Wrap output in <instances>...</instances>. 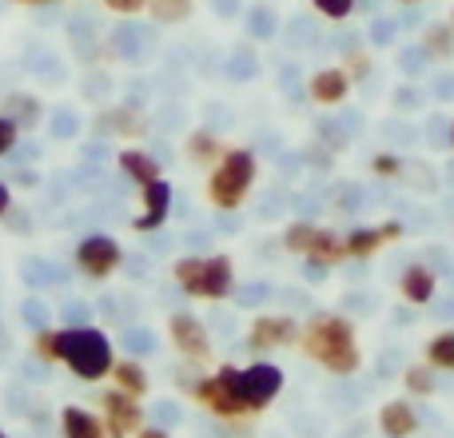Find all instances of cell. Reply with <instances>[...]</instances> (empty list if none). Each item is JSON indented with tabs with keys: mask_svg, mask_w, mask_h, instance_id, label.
I'll list each match as a JSON object with an SVG mask.
<instances>
[{
	"mask_svg": "<svg viewBox=\"0 0 454 438\" xmlns=\"http://www.w3.org/2000/svg\"><path fill=\"white\" fill-rule=\"evenodd\" d=\"M299 347L331 375H355L363 363L359 343H355V323L335 311L311 315L307 327H299Z\"/></svg>",
	"mask_w": 454,
	"mask_h": 438,
	"instance_id": "6da1fadb",
	"label": "cell"
},
{
	"mask_svg": "<svg viewBox=\"0 0 454 438\" xmlns=\"http://www.w3.org/2000/svg\"><path fill=\"white\" fill-rule=\"evenodd\" d=\"M52 355L76 379H84V383H96V379L112 375V363H116L108 335H104L100 327H92V323H76V327L52 331Z\"/></svg>",
	"mask_w": 454,
	"mask_h": 438,
	"instance_id": "7a4b0ae2",
	"label": "cell"
},
{
	"mask_svg": "<svg viewBox=\"0 0 454 438\" xmlns=\"http://www.w3.org/2000/svg\"><path fill=\"white\" fill-rule=\"evenodd\" d=\"M172 275L180 283L184 295L192 299H227L235 287V267L227 255H188V259H176Z\"/></svg>",
	"mask_w": 454,
	"mask_h": 438,
	"instance_id": "3957f363",
	"label": "cell"
},
{
	"mask_svg": "<svg viewBox=\"0 0 454 438\" xmlns=\"http://www.w3.org/2000/svg\"><path fill=\"white\" fill-rule=\"evenodd\" d=\"M251 184H255V156L243 148H227L223 160L215 164V172L207 176V199L220 212H231V207L243 204Z\"/></svg>",
	"mask_w": 454,
	"mask_h": 438,
	"instance_id": "277c9868",
	"label": "cell"
},
{
	"mask_svg": "<svg viewBox=\"0 0 454 438\" xmlns=\"http://www.w3.org/2000/svg\"><path fill=\"white\" fill-rule=\"evenodd\" d=\"M235 379H239V371H235L231 363H223L215 375L196 379V383H192V395H196V399L204 403L212 415H220V418H239V415H247V407H243L239 391H235Z\"/></svg>",
	"mask_w": 454,
	"mask_h": 438,
	"instance_id": "5b68a950",
	"label": "cell"
},
{
	"mask_svg": "<svg viewBox=\"0 0 454 438\" xmlns=\"http://www.w3.org/2000/svg\"><path fill=\"white\" fill-rule=\"evenodd\" d=\"M235 391H239L247 411H263V407H271L275 395L283 391V371L275 367V363H251V367L239 371Z\"/></svg>",
	"mask_w": 454,
	"mask_h": 438,
	"instance_id": "8992f818",
	"label": "cell"
},
{
	"mask_svg": "<svg viewBox=\"0 0 454 438\" xmlns=\"http://www.w3.org/2000/svg\"><path fill=\"white\" fill-rule=\"evenodd\" d=\"M120 263H124V247H120L112 235L88 231L84 239L76 243V267L88 275V279H108Z\"/></svg>",
	"mask_w": 454,
	"mask_h": 438,
	"instance_id": "52a82bcc",
	"label": "cell"
},
{
	"mask_svg": "<svg viewBox=\"0 0 454 438\" xmlns=\"http://www.w3.org/2000/svg\"><path fill=\"white\" fill-rule=\"evenodd\" d=\"M168 331H172V347L184 355L188 363H204L212 355V339H207V327L196 319L192 311H176L168 319Z\"/></svg>",
	"mask_w": 454,
	"mask_h": 438,
	"instance_id": "ba28073f",
	"label": "cell"
},
{
	"mask_svg": "<svg viewBox=\"0 0 454 438\" xmlns=\"http://www.w3.org/2000/svg\"><path fill=\"white\" fill-rule=\"evenodd\" d=\"M299 343V323L291 315H259L247 331V347L255 355L275 351V347H291Z\"/></svg>",
	"mask_w": 454,
	"mask_h": 438,
	"instance_id": "9c48e42d",
	"label": "cell"
},
{
	"mask_svg": "<svg viewBox=\"0 0 454 438\" xmlns=\"http://www.w3.org/2000/svg\"><path fill=\"white\" fill-rule=\"evenodd\" d=\"M168 215H172V184L160 176L156 184H148L144 188V215H136V231H160V227L168 223Z\"/></svg>",
	"mask_w": 454,
	"mask_h": 438,
	"instance_id": "30bf717a",
	"label": "cell"
},
{
	"mask_svg": "<svg viewBox=\"0 0 454 438\" xmlns=\"http://www.w3.org/2000/svg\"><path fill=\"white\" fill-rule=\"evenodd\" d=\"M104 415H108V426L116 438L140 431V423H144V411H140V403H136V395H124V391L104 395Z\"/></svg>",
	"mask_w": 454,
	"mask_h": 438,
	"instance_id": "8fae6325",
	"label": "cell"
},
{
	"mask_svg": "<svg viewBox=\"0 0 454 438\" xmlns=\"http://www.w3.org/2000/svg\"><path fill=\"white\" fill-rule=\"evenodd\" d=\"M403 235V227L399 223H383V227H351V231L343 235V247H347V255L351 259H371L383 243H391V239H399Z\"/></svg>",
	"mask_w": 454,
	"mask_h": 438,
	"instance_id": "7c38bea8",
	"label": "cell"
},
{
	"mask_svg": "<svg viewBox=\"0 0 454 438\" xmlns=\"http://www.w3.org/2000/svg\"><path fill=\"white\" fill-rule=\"evenodd\" d=\"M347 92H351V76H347L343 68H319L311 76V100L319 104V108H335V104H343Z\"/></svg>",
	"mask_w": 454,
	"mask_h": 438,
	"instance_id": "4fadbf2b",
	"label": "cell"
},
{
	"mask_svg": "<svg viewBox=\"0 0 454 438\" xmlns=\"http://www.w3.org/2000/svg\"><path fill=\"white\" fill-rule=\"evenodd\" d=\"M379 426H383V434H391V438H407V434L419 431V415L407 399H391V403H383V411H379Z\"/></svg>",
	"mask_w": 454,
	"mask_h": 438,
	"instance_id": "5bb4252c",
	"label": "cell"
},
{
	"mask_svg": "<svg viewBox=\"0 0 454 438\" xmlns=\"http://www.w3.org/2000/svg\"><path fill=\"white\" fill-rule=\"evenodd\" d=\"M307 259H311V267H335V263H343V259H347L343 235L327 231V227H315L311 247H307Z\"/></svg>",
	"mask_w": 454,
	"mask_h": 438,
	"instance_id": "9a60e30c",
	"label": "cell"
},
{
	"mask_svg": "<svg viewBox=\"0 0 454 438\" xmlns=\"http://www.w3.org/2000/svg\"><path fill=\"white\" fill-rule=\"evenodd\" d=\"M399 295L407 299V303H415V307L431 303V299H434V275H431V267L411 263L407 271H403V279H399Z\"/></svg>",
	"mask_w": 454,
	"mask_h": 438,
	"instance_id": "2e32d148",
	"label": "cell"
},
{
	"mask_svg": "<svg viewBox=\"0 0 454 438\" xmlns=\"http://www.w3.org/2000/svg\"><path fill=\"white\" fill-rule=\"evenodd\" d=\"M120 172L128 176V180H136L140 188H148V184H156L160 180V160L152 156V152H140V148H128V152H120Z\"/></svg>",
	"mask_w": 454,
	"mask_h": 438,
	"instance_id": "e0dca14e",
	"label": "cell"
},
{
	"mask_svg": "<svg viewBox=\"0 0 454 438\" xmlns=\"http://www.w3.org/2000/svg\"><path fill=\"white\" fill-rule=\"evenodd\" d=\"M60 431H64V438H104V423L84 407H64Z\"/></svg>",
	"mask_w": 454,
	"mask_h": 438,
	"instance_id": "ac0fdd59",
	"label": "cell"
},
{
	"mask_svg": "<svg viewBox=\"0 0 454 438\" xmlns=\"http://www.w3.org/2000/svg\"><path fill=\"white\" fill-rule=\"evenodd\" d=\"M112 379H116V387L124 395H148V371L140 367L136 359H120V363H112Z\"/></svg>",
	"mask_w": 454,
	"mask_h": 438,
	"instance_id": "d6986e66",
	"label": "cell"
},
{
	"mask_svg": "<svg viewBox=\"0 0 454 438\" xmlns=\"http://www.w3.org/2000/svg\"><path fill=\"white\" fill-rule=\"evenodd\" d=\"M223 152L227 148L215 140L212 132H192L188 136V160H192V164H220Z\"/></svg>",
	"mask_w": 454,
	"mask_h": 438,
	"instance_id": "ffe728a7",
	"label": "cell"
},
{
	"mask_svg": "<svg viewBox=\"0 0 454 438\" xmlns=\"http://www.w3.org/2000/svg\"><path fill=\"white\" fill-rule=\"evenodd\" d=\"M423 52L431 56V60H450L454 56V28L450 24H431V28L423 32Z\"/></svg>",
	"mask_w": 454,
	"mask_h": 438,
	"instance_id": "44dd1931",
	"label": "cell"
},
{
	"mask_svg": "<svg viewBox=\"0 0 454 438\" xmlns=\"http://www.w3.org/2000/svg\"><path fill=\"white\" fill-rule=\"evenodd\" d=\"M427 367L454 371V331H439V335L427 343Z\"/></svg>",
	"mask_w": 454,
	"mask_h": 438,
	"instance_id": "7402d4cb",
	"label": "cell"
},
{
	"mask_svg": "<svg viewBox=\"0 0 454 438\" xmlns=\"http://www.w3.org/2000/svg\"><path fill=\"white\" fill-rule=\"evenodd\" d=\"M0 116L16 120V128H20V124H36V120H40V100H36V96L16 92V96H8V100H4V112H0Z\"/></svg>",
	"mask_w": 454,
	"mask_h": 438,
	"instance_id": "603a6c76",
	"label": "cell"
},
{
	"mask_svg": "<svg viewBox=\"0 0 454 438\" xmlns=\"http://www.w3.org/2000/svg\"><path fill=\"white\" fill-rule=\"evenodd\" d=\"M403 383H407V391L411 395H434V375H431V367L427 363H419V367H411L407 375H403Z\"/></svg>",
	"mask_w": 454,
	"mask_h": 438,
	"instance_id": "cb8c5ba5",
	"label": "cell"
},
{
	"mask_svg": "<svg viewBox=\"0 0 454 438\" xmlns=\"http://www.w3.org/2000/svg\"><path fill=\"white\" fill-rule=\"evenodd\" d=\"M311 235H315L311 223H291L287 231H283V247L295 251V255H307V247H311Z\"/></svg>",
	"mask_w": 454,
	"mask_h": 438,
	"instance_id": "d4e9b609",
	"label": "cell"
},
{
	"mask_svg": "<svg viewBox=\"0 0 454 438\" xmlns=\"http://www.w3.org/2000/svg\"><path fill=\"white\" fill-rule=\"evenodd\" d=\"M20 319L28 323V331H48V327H52V315H48V307L40 303V299H24Z\"/></svg>",
	"mask_w": 454,
	"mask_h": 438,
	"instance_id": "484cf974",
	"label": "cell"
},
{
	"mask_svg": "<svg viewBox=\"0 0 454 438\" xmlns=\"http://www.w3.org/2000/svg\"><path fill=\"white\" fill-rule=\"evenodd\" d=\"M124 347L132 355H152L156 351V335H152L148 327H128L124 331Z\"/></svg>",
	"mask_w": 454,
	"mask_h": 438,
	"instance_id": "4316f807",
	"label": "cell"
},
{
	"mask_svg": "<svg viewBox=\"0 0 454 438\" xmlns=\"http://www.w3.org/2000/svg\"><path fill=\"white\" fill-rule=\"evenodd\" d=\"M152 12L160 20H184L192 12V0H152Z\"/></svg>",
	"mask_w": 454,
	"mask_h": 438,
	"instance_id": "83f0119b",
	"label": "cell"
},
{
	"mask_svg": "<svg viewBox=\"0 0 454 438\" xmlns=\"http://www.w3.org/2000/svg\"><path fill=\"white\" fill-rule=\"evenodd\" d=\"M315 12L327 16V20H347L355 12V0H311Z\"/></svg>",
	"mask_w": 454,
	"mask_h": 438,
	"instance_id": "f1b7e54d",
	"label": "cell"
},
{
	"mask_svg": "<svg viewBox=\"0 0 454 438\" xmlns=\"http://www.w3.org/2000/svg\"><path fill=\"white\" fill-rule=\"evenodd\" d=\"M16 140H20V128H16V120L0 116V160L12 156V152H16Z\"/></svg>",
	"mask_w": 454,
	"mask_h": 438,
	"instance_id": "f546056e",
	"label": "cell"
},
{
	"mask_svg": "<svg viewBox=\"0 0 454 438\" xmlns=\"http://www.w3.org/2000/svg\"><path fill=\"white\" fill-rule=\"evenodd\" d=\"M76 132V116L72 112H56L52 116V136H72Z\"/></svg>",
	"mask_w": 454,
	"mask_h": 438,
	"instance_id": "4dcf8cb0",
	"label": "cell"
},
{
	"mask_svg": "<svg viewBox=\"0 0 454 438\" xmlns=\"http://www.w3.org/2000/svg\"><path fill=\"white\" fill-rule=\"evenodd\" d=\"M104 4H108L112 12H120V16H136V12H144L148 0H104Z\"/></svg>",
	"mask_w": 454,
	"mask_h": 438,
	"instance_id": "1f68e13d",
	"label": "cell"
},
{
	"mask_svg": "<svg viewBox=\"0 0 454 438\" xmlns=\"http://www.w3.org/2000/svg\"><path fill=\"white\" fill-rule=\"evenodd\" d=\"M371 168H375L379 176H395L403 164H399V156H375V160H371Z\"/></svg>",
	"mask_w": 454,
	"mask_h": 438,
	"instance_id": "d6a6232c",
	"label": "cell"
},
{
	"mask_svg": "<svg viewBox=\"0 0 454 438\" xmlns=\"http://www.w3.org/2000/svg\"><path fill=\"white\" fill-rule=\"evenodd\" d=\"M8 207H12V192H8V184L0 180V219L8 215Z\"/></svg>",
	"mask_w": 454,
	"mask_h": 438,
	"instance_id": "836d02e7",
	"label": "cell"
},
{
	"mask_svg": "<svg viewBox=\"0 0 454 438\" xmlns=\"http://www.w3.org/2000/svg\"><path fill=\"white\" fill-rule=\"evenodd\" d=\"M84 315H88L84 303H72V307H68V319H84Z\"/></svg>",
	"mask_w": 454,
	"mask_h": 438,
	"instance_id": "e575fe53",
	"label": "cell"
},
{
	"mask_svg": "<svg viewBox=\"0 0 454 438\" xmlns=\"http://www.w3.org/2000/svg\"><path fill=\"white\" fill-rule=\"evenodd\" d=\"M136 438H168V431H160V426H148V431H140Z\"/></svg>",
	"mask_w": 454,
	"mask_h": 438,
	"instance_id": "d590c367",
	"label": "cell"
},
{
	"mask_svg": "<svg viewBox=\"0 0 454 438\" xmlns=\"http://www.w3.org/2000/svg\"><path fill=\"white\" fill-rule=\"evenodd\" d=\"M16 4H40V0H16Z\"/></svg>",
	"mask_w": 454,
	"mask_h": 438,
	"instance_id": "8d00e7d4",
	"label": "cell"
},
{
	"mask_svg": "<svg viewBox=\"0 0 454 438\" xmlns=\"http://www.w3.org/2000/svg\"><path fill=\"white\" fill-rule=\"evenodd\" d=\"M399 4H419V0H399Z\"/></svg>",
	"mask_w": 454,
	"mask_h": 438,
	"instance_id": "74e56055",
	"label": "cell"
},
{
	"mask_svg": "<svg viewBox=\"0 0 454 438\" xmlns=\"http://www.w3.org/2000/svg\"><path fill=\"white\" fill-rule=\"evenodd\" d=\"M450 28H454V8H450Z\"/></svg>",
	"mask_w": 454,
	"mask_h": 438,
	"instance_id": "f35d334b",
	"label": "cell"
},
{
	"mask_svg": "<svg viewBox=\"0 0 454 438\" xmlns=\"http://www.w3.org/2000/svg\"><path fill=\"white\" fill-rule=\"evenodd\" d=\"M450 144H454V124H450Z\"/></svg>",
	"mask_w": 454,
	"mask_h": 438,
	"instance_id": "ab89813d",
	"label": "cell"
},
{
	"mask_svg": "<svg viewBox=\"0 0 454 438\" xmlns=\"http://www.w3.org/2000/svg\"><path fill=\"white\" fill-rule=\"evenodd\" d=\"M0 438H4V431H0Z\"/></svg>",
	"mask_w": 454,
	"mask_h": 438,
	"instance_id": "60d3db41",
	"label": "cell"
}]
</instances>
